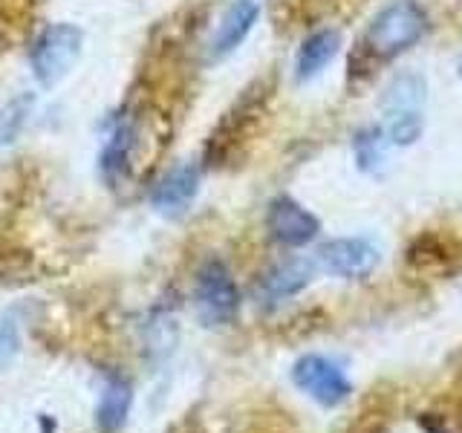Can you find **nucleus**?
Returning <instances> with one entry per match:
<instances>
[{"instance_id":"nucleus-12","label":"nucleus","mask_w":462,"mask_h":433,"mask_svg":"<svg viewBox=\"0 0 462 433\" xmlns=\"http://www.w3.org/2000/svg\"><path fill=\"white\" fill-rule=\"evenodd\" d=\"M130 404H134V387L125 375L110 373L105 384H101L98 404H96V428L101 433H116L127 422Z\"/></svg>"},{"instance_id":"nucleus-13","label":"nucleus","mask_w":462,"mask_h":433,"mask_svg":"<svg viewBox=\"0 0 462 433\" xmlns=\"http://www.w3.org/2000/svg\"><path fill=\"white\" fill-rule=\"evenodd\" d=\"M29 110H32V98H26V96H18V98L0 105V148L18 136V130L23 127Z\"/></svg>"},{"instance_id":"nucleus-11","label":"nucleus","mask_w":462,"mask_h":433,"mask_svg":"<svg viewBox=\"0 0 462 433\" xmlns=\"http://www.w3.org/2000/svg\"><path fill=\"white\" fill-rule=\"evenodd\" d=\"M341 50V32L338 29H315L312 35L303 38L295 55V78L310 81L332 64V58Z\"/></svg>"},{"instance_id":"nucleus-3","label":"nucleus","mask_w":462,"mask_h":433,"mask_svg":"<svg viewBox=\"0 0 462 433\" xmlns=\"http://www.w3.org/2000/svg\"><path fill=\"white\" fill-rule=\"evenodd\" d=\"M84 35L76 23H52L35 38L29 61H32V76L38 84L52 87L64 76H69V69L76 67L81 55Z\"/></svg>"},{"instance_id":"nucleus-10","label":"nucleus","mask_w":462,"mask_h":433,"mask_svg":"<svg viewBox=\"0 0 462 433\" xmlns=\"http://www.w3.org/2000/svg\"><path fill=\"white\" fill-rule=\"evenodd\" d=\"M315 263L303 257H289L274 263L263 278L257 281V300L263 303H281L286 298H295L312 283Z\"/></svg>"},{"instance_id":"nucleus-14","label":"nucleus","mask_w":462,"mask_h":433,"mask_svg":"<svg viewBox=\"0 0 462 433\" xmlns=\"http://www.w3.org/2000/svg\"><path fill=\"white\" fill-rule=\"evenodd\" d=\"M382 142H384V134L382 127H373V130H365V134H358V142H356V156H358V165L370 170L382 162Z\"/></svg>"},{"instance_id":"nucleus-5","label":"nucleus","mask_w":462,"mask_h":433,"mask_svg":"<svg viewBox=\"0 0 462 433\" xmlns=\"http://www.w3.org/2000/svg\"><path fill=\"white\" fill-rule=\"evenodd\" d=\"M292 382L300 393H307L312 401L324 404V408H336L346 396L353 393V384L346 379L341 364H336L327 355H300L292 367Z\"/></svg>"},{"instance_id":"nucleus-2","label":"nucleus","mask_w":462,"mask_h":433,"mask_svg":"<svg viewBox=\"0 0 462 433\" xmlns=\"http://www.w3.org/2000/svg\"><path fill=\"white\" fill-rule=\"evenodd\" d=\"M428 32V14L416 0H393L370 21L365 32V47L375 58H396L408 52Z\"/></svg>"},{"instance_id":"nucleus-6","label":"nucleus","mask_w":462,"mask_h":433,"mask_svg":"<svg viewBox=\"0 0 462 433\" xmlns=\"http://www.w3.org/2000/svg\"><path fill=\"white\" fill-rule=\"evenodd\" d=\"M379 263V249L367 237H336L324 243L315 254V266L324 269L332 278L358 281Z\"/></svg>"},{"instance_id":"nucleus-1","label":"nucleus","mask_w":462,"mask_h":433,"mask_svg":"<svg viewBox=\"0 0 462 433\" xmlns=\"http://www.w3.org/2000/svg\"><path fill=\"white\" fill-rule=\"evenodd\" d=\"M428 87L416 72H402L387 84L382 96V134L390 144L408 148L425 130Z\"/></svg>"},{"instance_id":"nucleus-7","label":"nucleus","mask_w":462,"mask_h":433,"mask_svg":"<svg viewBox=\"0 0 462 433\" xmlns=\"http://www.w3.org/2000/svg\"><path fill=\"white\" fill-rule=\"evenodd\" d=\"M266 228L272 240L289 245V249H298V245H307L318 237L321 223H318V216L310 208H303L298 199L274 197L266 211Z\"/></svg>"},{"instance_id":"nucleus-4","label":"nucleus","mask_w":462,"mask_h":433,"mask_svg":"<svg viewBox=\"0 0 462 433\" xmlns=\"http://www.w3.org/2000/svg\"><path fill=\"white\" fill-rule=\"evenodd\" d=\"M194 307L202 324L223 327L240 312V289L223 260H206L194 281Z\"/></svg>"},{"instance_id":"nucleus-9","label":"nucleus","mask_w":462,"mask_h":433,"mask_svg":"<svg viewBox=\"0 0 462 433\" xmlns=\"http://www.w3.org/2000/svg\"><path fill=\"white\" fill-rule=\"evenodd\" d=\"M257 18H260L257 0H231L226 12L220 14V21H217V29L208 43V52L214 61H220V58L235 52L240 43L252 35Z\"/></svg>"},{"instance_id":"nucleus-16","label":"nucleus","mask_w":462,"mask_h":433,"mask_svg":"<svg viewBox=\"0 0 462 433\" xmlns=\"http://www.w3.org/2000/svg\"><path fill=\"white\" fill-rule=\"evenodd\" d=\"M459 76H462V58H459Z\"/></svg>"},{"instance_id":"nucleus-8","label":"nucleus","mask_w":462,"mask_h":433,"mask_svg":"<svg viewBox=\"0 0 462 433\" xmlns=\"http://www.w3.org/2000/svg\"><path fill=\"white\" fill-rule=\"evenodd\" d=\"M199 194V168L191 162L168 168L151 191V206L165 216H180Z\"/></svg>"},{"instance_id":"nucleus-15","label":"nucleus","mask_w":462,"mask_h":433,"mask_svg":"<svg viewBox=\"0 0 462 433\" xmlns=\"http://www.w3.org/2000/svg\"><path fill=\"white\" fill-rule=\"evenodd\" d=\"M9 346H14V332L12 327H0V355H4Z\"/></svg>"}]
</instances>
